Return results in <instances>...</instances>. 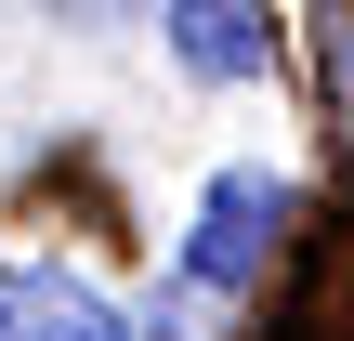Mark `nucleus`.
Returning a JSON list of instances; mask_svg holds the SVG:
<instances>
[{"label": "nucleus", "instance_id": "f257e3e1", "mask_svg": "<svg viewBox=\"0 0 354 341\" xmlns=\"http://www.w3.org/2000/svg\"><path fill=\"white\" fill-rule=\"evenodd\" d=\"M276 223H289V184H276V171H223V184L197 197L184 276H197V289H250V276H263V250H276Z\"/></svg>", "mask_w": 354, "mask_h": 341}, {"label": "nucleus", "instance_id": "f03ea898", "mask_svg": "<svg viewBox=\"0 0 354 341\" xmlns=\"http://www.w3.org/2000/svg\"><path fill=\"white\" fill-rule=\"evenodd\" d=\"M0 341H131L118 302L92 276H53V263H0Z\"/></svg>", "mask_w": 354, "mask_h": 341}, {"label": "nucleus", "instance_id": "7ed1b4c3", "mask_svg": "<svg viewBox=\"0 0 354 341\" xmlns=\"http://www.w3.org/2000/svg\"><path fill=\"white\" fill-rule=\"evenodd\" d=\"M171 39H184V66H197V79H250V66L276 53L263 0H171Z\"/></svg>", "mask_w": 354, "mask_h": 341}, {"label": "nucleus", "instance_id": "20e7f679", "mask_svg": "<svg viewBox=\"0 0 354 341\" xmlns=\"http://www.w3.org/2000/svg\"><path fill=\"white\" fill-rule=\"evenodd\" d=\"M328 92H342V118H354V0L328 13Z\"/></svg>", "mask_w": 354, "mask_h": 341}, {"label": "nucleus", "instance_id": "39448f33", "mask_svg": "<svg viewBox=\"0 0 354 341\" xmlns=\"http://www.w3.org/2000/svg\"><path fill=\"white\" fill-rule=\"evenodd\" d=\"M53 13H131V0H53Z\"/></svg>", "mask_w": 354, "mask_h": 341}]
</instances>
